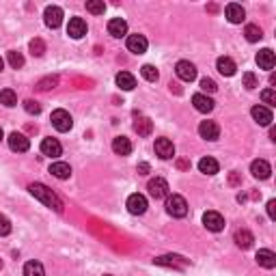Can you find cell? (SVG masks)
<instances>
[{
    "mask_svg": "<svg viewBox=\"0 0 276 276\" xmlns=\"http://www.w3.org/2000/svg\"><path fill=\"white\" fill-rule=\"evenodd\" d=\"M45 17V26H50V28H58V26L63 24V9L61 6H48L43 13Z\"/></svg>",
    "mask_w": 276,
    "mask_h": 276,
    "instance_id": "30bf717a",
    "label": "cell"
},
{
    "mask_svg": "<svg viewBox=\"0 0 276 276\" xmlns=\"http://www.w3.org/2000/svg\"><path fill=\"white\" fill-rule=\"evenodd\" d=\"M199 170L201 173H205V175H216L220 170V164L214 160V157H203V160L199 162Z\"/></svg>",
    "mask_w": 276,
    "mask_h": 276,
    "instance_id": "4316f807",
    "label": "cell"
},
{
    "mask_svg": "<svg viewBox=\"0 0 276 276\" xmlns=\"http://www.w3.org/2000/svg\"><path fill=\"white\" fill-rule=\"evenodd\" d=\"M134 130L138 136H149L151 130H153V123H151V119H147V117H138L134 121Z\"/></svg>",
    "mask_w": 276,
    "mask_h": 276,
    "instance_id": "83f0119b",
    "label": "cell"
},
{
    "mask_svg": "<svg viewBox=\"0 0 276 276\" xmlns=\"http://www.w3.org/2000/svg\"><path fill=\"white\" fill-rule=\"evenodd\" d=\"M203 225H205L207 231L218 233L225 229V218H222L218 212H207V214H203Z\"/></svg>",
    "mask_w": 276,
    "mask_h": 276,
    "instance_id": "5b68a950",
    "label": "cell"
},
{
    "mask_svg": "<svg viewBox=\"0 0 276 276\" xmlns=\"http://www.w3.org/2000/svg\"><path fill=\"white\" fill-rule=\"evenodd\" d=\"M166 212L173 218H183L188 214V203L181 194H168L166 196Z\"/></svg>",
    "mask_w": 276,
    "mask_h": 276,
    "instance_id": "7a4b0ae2",
    "label": "cell"
},
{
    "mask_svg": "<svg viewBox=\"0 0 276 276\" xmlns=\"http://www.w3.org/2000/svg\"><path fill=\"white\" fill-rule=\"evenodd\" d=\"M0 104H4L6 108L15 106V104H17V97H15V93H13L11 89H4V91H0Z\"/></svg>",
    "mask_w": 276,
    "mask_h": 276,
    "instance_id": "4dcf8cb0",
    "label": "cell"
},
{
    "mask_svg": "<svg viewBox=\"0 0 276 276\" xmlns=\"http://www.w3.org/2000/svg\"><path fill=\"white\" fill-rule=\"evenodd\" d=\"M199 134H201V138H205V140H218L220 128H218V123H216V121H201Z\"/></svg>",
    "mask_w": 276,
    "mask_h": 276,
    "instance_id": "ba28073f",
    "label": "cell"
},
{
    "mask_svg": "<svg viewBox=\"0 0 276 276\" xmlns=\"http://www.w3.org/2000/svg\"><path fill=\"white\" fill-rule=\"evenodd\" d=\"M147 173H149V164L140 162V164H138V175H147Z\"/></svg>",
    "mask_w": 276,
    "mask_h": 276,
    "instance_id": "7bdbcfd3",
    "label": "cell"
},
{
    "mask_svg": "<svg viewBox=\"0 0 276 276\" xmlns=\"http://www.w3.org/2000/svg\"><path fill=\"white\" fill-rule=\"evenodd\" d=\"M257 264L261 268H268V270H272V268H276V255L272 251H268V248H261V251L257 253Z\"/></svg>",
    "mask_w": 276,
    "mask_h": 276,
    "instance_id": "603a6c76",
    "label": "cell"
},
{
    "mask_svg": "<svg viewBox=\"0 0 276 276\" xmlns=\"http://www.w3.org/2000/svg\"><path fill=\"white\" fill-rule=\"evenodd\" d=\"M24 276H45V270L39 261H28L24 266Z\"/></svg>",
    "mask_w": 276,
    "mask_h": 276,
    "instance_id": "f1b7e54d",
    "label": "cell"
},
{
    "mask_svg": "<svg viewBox=\"0 0 276 276\" xmlns=\"http://www.w3.org/2000/svg\"><path fill=\"white\" fill-rule=\"evenodd\" d=\"M175 74L183 82H192L194 78H196V67L190 61H179V63L175 65Z\"/></svg>",
    "mask_w": 276,
    "mask_h": 276,
    "instance_id": "277c9868",
    "label": "cell"
},
{
    "mask_svg": "<svg viewBox=\"0 0 276 276\" xmlns=\"http://www.w3.org/2000/svg\"><path fill=\"white\" fill-rule=\"evenodd\" d=\"M251 115H253V119L257 121L259 126H270V123H272V110L266 108V106H255L251 110Z\"/></svg>",
    "mask_w": 276,
    "mask_h": 276,
    "instance_id": "e0dca14e",
    "label": "cell"
},
{
    "mask_svg": "<svg viewBox=\"0 0 276 276\" xmlns=\"http://www.w3.org/2000/svg\"><path fill=\"white\" fill-rule=\"evenodd\" d=\"M0 270H2V259H0Z\"/></svg>",
    "mask_w": 276,
    "mask_h": 276,
    "instance_id": "7dc6e473",
    "label": "cell"
},
{
    "mask_svg": "<svg viewBox=\"0 0 276 276\" xmlns=\"http://www.w3.org/2000/svg\"><path fill=\"white\" fill-rule=\"evenodd\" d=\"M274 63H276V58H274V52L270 48H266V50H261L259 54H257V65L261 69H274Z\"/></svg>",
    "mask_w": 276,
    "mask_h": 276,
    "instance_id": "44dd1931",
    "label": "cell"
},
{
    "mask_svg": "<svg viewBox=\"0 0 276 276\" xmlns=\"http://www.w3.org/2000/svg\"><path fill=\"white\" fill-rule=\"evenodd\" d=\"M244 87L246 89H257L259 87V80H257V76H255V74H251V71H246V74H244Z\"/></svg>",
    "mask_w": 276,
    "mask_h": 276,
    "instance_id": "8d00e7d4",
    "label": "cell"
},
{
    "mask_svg": "<svg viewBox=\"0 0 276 276\" xmlns=\"http://www.w3.org/2000/svg\"><path fill=\"white\" fill-rule=\"evenodd\" d=\"M244 35H246L248 41L255 43V41H259V39L264 37V32H261V28H259L257 24H248V26H246V30H244Z\"/></svg>",
    "mask_w": 276,
    "mask_h": 276,
    "instance_id": "f546056e",
    "label": "cell"
},
{
    "mask_svg": "<svg viewBox=\"0 0 276 276\" xmlns=\"http://www.w3.org/2000/svg\"><path fill=\"white\" fill-rule=\"evenodd\" d=\"M30 194L35 196V199H39L43 203V205H48V207H52L54 212H58L61 214L63 212V201L56 196V192H52V190L48 188V186H43V183H30Z\"/></svg>",
    "mask_w": 276,
    "mask_h": 276,
    "instance_id": "6da1fadb",
    "label": "cell"
},
{
    "mask_svg": "<svg viewBox=\"0 0 276 276\" xmlns=\"http://www.w3.org/2000/svg\"><path fill=\"white\" fill-rule=\"evenodd\" d=\"M253 233L251 231H246V229H240V231H235V244H238L242 251H248V248L253 246Z\"/></svg>",
    "mask_w": 276,
    "mask_h": 276,
    "instance_id": "cb8c5ba5",
    "label": "cell"
},
{
    "mask_svg": "<svg viewBox=\"0 0 276 276\" xmlns=\"http://www.w3.org/2000/svg\"><path fill=\"white\" fill-rule=\"evenodd\" d=\"M50 173L56 177V179H69L71 177V166L69 164H65V162H54L50 166Z\"/></svg>",
    "mask_w": 276,
    "mask_h": 276,
    "instance_id": "d4e9b609",
    "label": "cell"
},
{
    "mask_svg": "<svg viewBox=\"0 0 276 276\" xmlns=\"http://www.w3.org/2000/svg\"><path fill=\"white\" fill-rule=\"evenodd\" d=\"M67 35L71 39H82L87 35V22H84L82 17H71L67 24Z\"/></svg>",
    "mask_w": 276,
    "mask_h": 276,
    "instance_id": "52a82bcc",
    "label": "cell"
},
{
    "mask_svg": "<svg viewBox=\"0 0 276 276\" xmlns=\"http://www.w3.org/2000/svg\"><path fill=\"white\" fill-rule=\"evenodd\" d=\"M268 216H270L272 220H276V201H268Z\"/></svg>",
    "mask_w": 276,
    "mask_h": 276,
    "instance_id": "b9f144b4",
    "label": "cell"
},
{
    "mask_svg": "<svg viewBox=\"0 0 276 276\" xmlns=\"http://www.w3.org/2000/svg\"><path fill=\"white\" fill-rule=\"evenodd\" d=\"M9 65H11L13 69H19L24 65V56L19 54V52H15V50H11L9 52Z\"/></svg>",
    "mask_w": 276,
    "mask_h": 276,
    "instance_id": "d590c367",
    "label": "cell"
},
{
    "mask_svg": "<svg viewBox=\"0 0 276 276\" xmlns=\"http://www.w3.org/2000/svg\"><path fill=\"white\" fill-rule=\"evenodd\" d=\"M2 67H4V61H2V58H0V71H2Z\"/></svg>",
    "mask_w": 276,
    "mask_h": 276,
    "instance_id": "f6af8a7d",
    "label": "cell"
},
{
    "mask_svg": "<svg viewBox=\"0 0 276 276\" xmlns=\"http://www.w3.org/2000/svg\"><path fill=\"white\" fill-rule=\"evenodd\" d=\"M106 276H113V274H106Z\"/></svg>",
    "mask_w": 276,
    "mask_h": 276,
    "instance_id": "c3c4849f",
    "label": "cell"
},
{
    "mask_svg": "<svg viewBox=\"0 0 276 276\" xmlns=\"http://www.w3.org/2000/svg\"><path fill=\"white\" fill-rule=\"evenodd\" d=\"M128 212L130 214H134V216H140V214H144L147 212V199H144L142 194H132L128 199Z\"/></svg>",
    "mask_w": 276,
    "mask_h": 276,
    "instance_id": "9c48e42d",
    "label": "cell"
},
{
    "mask_svg": "<svg viewBox=\"0 0 276 276\" xmlns=\"http://www.w3.org/2000/svg\"><path fill=\"white\" fill-rule=\"evenodd\" d=\"M87 11L93 15H102L106 11V4H104V0H87Z\"/></svg>",
    "mask_w": 276,
    "mask_h": 276,
    "instance_id": "1f68e13d",
    "label": "cell"
},
{
    "mask_svg": "<svg viewBox=\"0 0 276 276\" xmlns=\"http://www.w3.org/2000/svg\"><path fill=\"white\" fill-rule=\"evenodd\" d=\"M117 84H119L123 91H132V89H136V78L130 74V71H119V74H117Z\"/></svg>",
    "mask_w": 276,
    "mask_h": 276,
    "instance_id": "484cf974",
    "label": "cell"
},
{
    "mask_svg": "<svg viewBox=\"0 0 276 276\" xmlns=\"http://www.w3.org/2000/svg\"><path fill=\"white\" fill-rule=\"evenodd\" d=\"M147 37L144 35H130L128 37V50L134 54H144L147 52Z\"/></svg>",
    "mask_w": 276,
    "mask_h": 276,
    "instance_id": "5bb4252c",
    "label": "cell"
},
{
    "mask_svg": "<svg viewBox=\"0 0 276 276\" xmlns=\"http://www.w3.org/2000/svg\"><path fill=\"white\" fill-rule=\"evenodd\" d=\"M108 32L113 37H117V39L126 37L128 35V22H126V19H121V17H113L108 22Z\"/></svg>",
    "mask_w": 276,
    "mask_h": 276,
    "instance_id": "9a60e30c",
    "label": "cell"
},
{
    "mask_svg": "<svg viewBox=\"0 0 276 276\" xmlns=\"http://www.w3.org/2000/svg\"><path fill=\"white\" fill-rule=\"evenodd\" d=\"M41 153L48 155V157H58L63 153V147L56 138H43L41 140Z\"/></svg>",
    "mask_w": 276,
    "mask_h": 276,
    "instance_id": "4fadbf2b",
    "label": "cell"
},
{
    "mask_svg": "<svg viewBox=\"0 0 276 276\" xmlns=\"http://www.w3.org/2000/svg\"><path fill=\"white\" fill-rule=\"evenodd\" d=\"M251 173L257 177V179H268V177H270V173H272V166L266 160H255L251 164Z\"/></svg>",
    "mask_w": 276,
    "mask_h": 276,
    "instance_id": "d6986e66",
    "label": "cell"
},
{
    "mask_svg": "<svg viewBox=\"0 0 276 276\" xmlns=\"http://www.w3.org/2000/svg\"><path fill=\"white\" fill-rule=\"evenodd\" d=\"M227 19L231 24H242L246 19V11L242 9V4L231 2V4H227Z\"/></svg>",
    "mask_w": 276,
    "mask_h": 276,
    "instance_id": "2e32d148",
    "label": "cell"
},
{
    "mask_svg": "<svg viewBox=\"0 0 276 276\" xmlns=\"http://www.w3.org/2000/svg\"><path fill=\"white\" fill-rule=\"evenodd\" d=\"M192 104H194V108L199 110V113H212V110H214V100H212V97H207V95H203V93L192 95Z\"/></svg>",
    "mask_w": 276,
    "mask_h": 276,
    "instance_id": "ac0fdd59",
    "label": "cell"
},
{
    "mask_svg": "<svg viewBox=\"0 0 276 276\" xmlns=\"http://www.w3.org/2000/svg\"><path fill=\"white\" fill-rule=\"evenodd\" d=\"M52 126H54L58 132H69L71 126H74V119H71V115L67 113V110L58 108L52 113Z\"/></svg>",
    "mask_w": 276,
    "mask_h": 276,
    "instance_id": "3957f363",
    "label": "cell"
},
{
    "mask_svg": "<svg viewBox=\"0 0 276 276\" xmlns=\"http://www.w3.org/2000/svg\"><path fill=\"white\" fill-rule=\"evenodd\" d=\"M147 190H149V194L153 196V199H166V196H168V183H166V179H162V177L151 179Z\"/></svg>",
    "mask_w": 276,
    "mask_h": 276,
    "instance_id": "8992f818",
    "label": "cell"
},
{
    "mask_svg": "<svg viewBox=\"0 0 276 276\" xmlns=\"http://www.w3.org/2000/svg\"><path fill=\"white\" fill-rule=\"evenodd\" d=\"M216 67H218V71L222 76H233L235 74V69H238V65H235L233 58H229V56H220L218 61H216Z\"/></svg>",
    "mask_w": 276,
    "mask_h": 276,
    "instance_id": "7402d4cb",
    "label": "cell"
},
{
    "mask_svg": "<svg viewBox=\"0 0 276 276\" xmlns=\"http://www.w3.org/2000/svg\"><path fill=\"white\" fill-rule=\"evenodd\" d=\"M9 147L13 151H17V153H24V151H28L30 140L24 134H19V132H11L9 134Z\"/></svg>",
    "mask_w": 276,
    "mask_h": 276,
    "instance_id": "7c38bea8",
    "label": "cell"
},
{
    "mask_svg": "<svg viewBox=\"0 0 276 276\" xmlns=\"http://www.w3.org/2000/svg\"><path fill=\"white\" fill-rule=\"evenodd\" d=\"M240 181V177H238V173H231V183H238Z\"/></svg>",
    "mask_w": 276,
    "mask_h": 276,
    "instance_id": "ee69618b",
    "label": "cell"
},
{
    "mask_svg": "<svg viewBox=\"0 0 276 276\" xmlns=\"http://www.w3.org/2000/svg\"><path fill=\"white\" fill-rule=\"evenodd\" d=\"M2 138H4V134H2V128H0V140H2Z\"/></svg>",
    "mask_w": 276,
    "mask_h": 276,
    "instance_id": "bcb514c9",
    "label": "cell"
},
{
    "mask_svg": "<svg viewBox=\"0 0 276 276\" xmlns=\"http://www.w3.org/2000/svg\"><path fill=\"white\" fill-rule=\"evenodd\" d=\"M30 52H32V56H43V52H45V43L41 41V39H32L30 41Z\"/></svg>",
    "mask_w": 276,
    "mask_h": 276,
    "instance_id": "e575fe53",
    "label": "cell"
},
{
    "mask_svg": "<svg viewBox=\"0 0 276 276\" xmlns=\"http://www.w3.org/2000/svg\"><path fill=\"white\" fill-rule=\"evenodd\" d=\"M56 82H58V80H56V76H50V78H45V80L39 82V84H37V89H39V91H48V89L54 87Z\"/></svg>",
    "mask_w": 276,
    "mask_h": 276,
    "instance_id": "60d3db41",
    "label": "cell"
},
{
    "mask_svg": "<svg viewBox=\"0 0 276 276\" xmlns=\"http://www.w3.org/2000/svg\"><path fill=\"white\" fill-rule=\"evenodd\" d=\"M24 108H26V113H28V115H39V113H41V106H39L37 102H32V100H26Z\"/></svg>",
    "mask_w": 276,
    "mask_h": 276,
    "instance_id": "ab89813d",
    "label": "cell"
},
{
    "mask_svg": "<svg viewBox=\"0 0 276 276\" xmlns=\"http://www.w3.org/2000/svg\"><path fill=\"white\" fill-rule=\"evenodd\" d=\"M140 74H142L144 80H149V82H155L157 78H160V74H157V69L153 67V65H142Z\"/></svg>",
    "mask_w": 276,
    "mask_h": 276,
    "instance_id": "d6a6232c",
    "label": "cell"
},
{
    "mask_svg": "<svg viewBox=\"0 0 276 276\" xmlns=\"http://www.w3.org/2000/svg\"><path fill=\"white\" fill-rule=\"evenodd\" d=\"M113 151L117 155H130V153H132V142H130V138L117 136L113 140Z\"/></svg>",
    "mask_w": 276,
    "mask_h": 276,
    "instance_id": "ffe728a7",
    "label": "cell"
},
{
    "mask_svg": "<svg viewBox=\"0 0 276 276\" xmlns=\"http://www.w3.org/2000/svg\"><path fill=\"white\" fill-rule=\"evenodd\" d=\"M261 100H264L266 108H272V106H276V93H274V89H266L264 93H261Z\"/></svg>",
    "mask_w": 276,
    "mask_h": 276,
    "instance_id": "836d02e7",
    "label": "cell"
},
{
    "mask_svg": "<svg viewBox=\"0 0 276 276\" xmlns=\"http://www.w3.org/2000/svg\"><path fill=\"white\" fill-rule=\"evenodd\" d=\"M9 233H11V222L6 216L0 214V238H2V235H9Z\"/></svg>",
    "mask_w": 276,
    "mask_h": 276,
    "instance_id": "f35d334b",
    "label": "cell"
},
{
    "mask_svg": "<svg viewBox=\"0 0 276 276\" xmlns=\"http://www.w3.org/2000/svg\"><path fill=\"white\" fill-rule=\"evenodd\" d=\"M155 153L162 157V160H170L175 157V144L168 140V138H157L155 140Z\"/></svg>",
    "mask_w": 276,
    "mask_h": 276,
    "instance_id": "8fae6325",
    "label": "cell"
},
{
    "mask_svg": "<svg viewBox=\"0 0 276 276\" xmlns=\"http://www.w3.org/2000/svg\"><path fill=\"white\" fill-rule=\"evenodd\" d=\"M201 89L205 91V93H216V89H218V87H216V82L212 80V78H203V80H201Z\"/></svg>",
    "mask_w": 276,
    "mask_h": 276,
    "instance_id": "74e56055",
    "label": "cell"
}]
</instances>
